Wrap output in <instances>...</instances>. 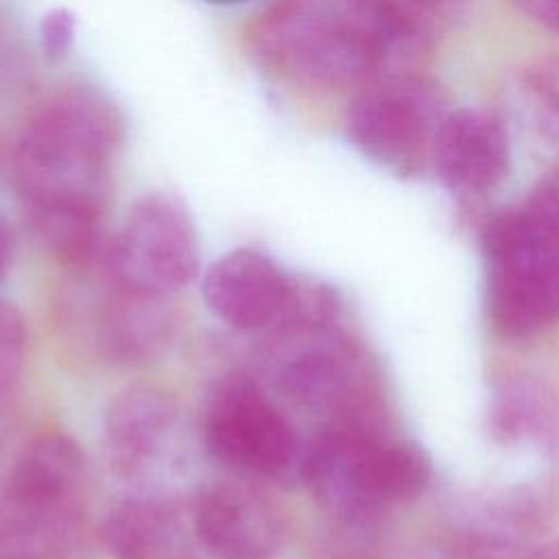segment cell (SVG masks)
<instances>
[{"label":"cell","mask_w":559,"mask_h":559,"mask_svg":"<svg viewBox=\"0 0 559 559\" xmlns=\"http://www.w3.org/2000/svg\"><path fill=\"white\" fill-rule=\"evenodd\" d=\"M485 306L511 338L559 321V238L526 207L493 216L483 229Z\"/></svg>","instance_id":"277c9868"},{"label":"cell","mask_w":559,"mask_h":559,"mask_svg":"<svg viewBox=\"0 0 559 559\" xmlns=\"http://www.w3.org/2000/svg\"><path fill=\"white\" fill-rule=\"evenodd\" d=\"M531 559H559V539H552L546 546H542L539 550H535V555Z\"/></svg>","instance_id":"7402d4cb"},{"label":"cell","mask_w":559,"mask_h":559,"mask_svg":"<svg viewBox=\"0 0 559 559\" xmlns=\"http://www.w3.org/2000/svg\"><path fill=\"white\" fill-rule=\"evenodd\" d=\"M491 432L498 441H535L552 445L559 439V404L535 384L504 389L491 408Z\"/></svg>","instance_id":"9a60e30c"},{"label":"cell","mask_w":559,"mask_h":559,"mask_svg":"<svg viewBox=\"0 0 559 559\" xmlns=\"http://www.w3.org/2000/svg\"><path fill=\"white\" fill-rule=\"evenodd\" d=\"M173 336L166 297L135 293L111 280L96 317V343L105 358L140 365L159 356Z\"/></svg>","instance_id":"4fadbf2b"},{"label":"cell","mask_w":559,"mask_h":559,"mask_svg":"<svg viewBox=\"0 0 559 559\" xmlns=\"http://www.w3.org/2000/svg\"><path fill=\"white\" fill-rule=\"evenodd\" d=\"M308 286L266 253L234 249L207 266L201 293L210 312L229 328L271 334L299 317Z\"/></svg>","instance_id":"9c48e42d"},{"label":"cell","mask_w":559,"mask_h":559,"mask_svg":"<svg viewBox=\"0 0 559 559\" xmlns=\"http://www.w3.org/2000/svg\"><path fill=\"white\" fill-rule=\"evenodd\" d=\"M411 31L391 0H275L253 24L251 48L277 76L341 90L367 83Z\"/></svg>","instance_id":"7a4b0ae2"},{"label":"cell","mask_w":559,"mask_h":559,"mask_svg":"<svg viewBox=\"0 0 559 559\" xmlns=\"http://www.w3.org/2000/svg\"><path fill=\"white\" fill-rule=\"evenodd\" d=\"M188 524L205 559H275L282 522L271 502L240 480H210L192 491Z\"/></svg>","instance_id":"30bf717a"},{"label":"cell","mask_w":559,"mask_h":559,"mask_svg":"<svg viewBox=\"0 0 559 559\" xmlns=\"http://www.w3.org/2000/svg\"><path fill=\"white\" fill-rule=\"evenodd\" d=\"M369 489L380 507L400 504L419 498L432 476L430 459L426 452L406 441H382L373 439L367 456Z\"/></svg>","instance_id":"5bb4252c"},{"label":"cell","mask_w":559,"mask_h":559,"mask_svg":"<svg viewBox=\"0 0 559 559\" xmlns=\"http://www.w3.org/2000/svg\"><path fill=\"white\" fill-rule=\"evenodd\" d=\"M199 260L194 221L183 201L170 192L140 197L105 249L114 282L166 299L197 277Z\"/></svg>","instance_id":"52a82bcc"},{"label":"cell","mask_w":559,"mask_h":559,"mask_svg":"<svg viewBox=\"0 0 559 559\" xmlns=\"http://www.w3.org/2000/svg\"><path fill=\"white\" fill-rule=\"evenodd\" d=\"M103 448L109 472L127 493L173 498L190 454L179 404L157 386L122 389L105 408Z\"/></svg>","instance_id":"8992f818"},{"label":"cell","mask_w":559,"mask_h":559,"mask_svg":"<svg viewBox=\"0 0 559 559\" xmlns=\"http://www.w3.org/2000/svg\"><path fill=\"white\" fill-rule=\"evenodd\" d=\"M443 118L430 87L417 81H386L354 98L345 127L360 155L402 175L432 159Z\"/></svg>","instance_id":"ba28073f"},{"label":"cell","mask_w":559,"mask_h":559,"mask_svg":"<svg viewBox=\"0 0 559 559\" xmlns=\"http://www.w3.org/2000/svg\"><path fill=\"white\" fill-rule=\"evenodd\" d=\"M122 142L120 109L87 85L57 90L24 124L15 188L33 229L66 264L87 266L103 253L111 166Z\"/></svg>","instance_id":"6da1fadb"},{"label":"cell","mask_w":559,"mask_h":559,"mask_svg":"<svg viewBox=\"0 0 559 559\" xmlns=\"http://www.w3.org/2000/svg\"><path fill=\"white\" fill-rule=\"evenodd\" d=\"M0 559H11L9 544H7V537H4V531H2V522H0Z\"/></svg>","instance_id":"603a6c76"},{"label":"cell","mask_w":559,"mask_h":559,"mask_svg":"<svg viewBox=\"0 0 559 559\" xmlns=\"http://www.w3.org/2000/svg\"><path fill=\"white\" fill-rule=\"evenodd\" d=\"M212 4H238V2H245V0H207Z\"/></svg>","instance_id":"cb8c5ba5"},{"label":"cell","mask_w":559,"mask_h":559,"mask_svg":"<svg viewBox=\"0 0 559 559\" xmlns=\"http://www.w3.org/2000/svg\"><path fill=\"white\" fill-rule=\"evenodd\" d=\"M26 354V325L20 310L0 299V397L17 380Z\"/></svg>","instance_id":"2e32d148"},{"label":"cell","mask_w":559,"mask_h":559,"mask_svg":"<svg viewBox=\"0 0 559 559\" xmlns=\"http://www.w3.org/2000/svg\"><path fill=\"white\" fill-rule=\"evenodd\" d=\"M539 24L559 31V0H513Z\"/></svg>","instance_id":"ffe728a7"},{"label":"cell","mask_w":559,"mask_h":559,"mask_svg":"<svg viewBox=\"0 0 559 559\" xmlns=\"http://www.w3.org/2000/svg\"><path fill=\"white\" fill-rule=\"evenodd\" d=\"M526 92L548 124L559 131V61H542L526 74Z\"/></svg>","instance_id":"e0dca14e"},{"label":"cell","mask_w":559,"mask_h":559,"mask_svg":"<svg viewBox=\"0 0 559 559\" xmlns=\"http://www.w3.org/2000/svg\"><path fill=\"white\" fill-rule=\"evenodd\" d=\"M87 461L63 432L35 437L0 487V522L13 559H61L85 518Z\"/></svg>","instance_id":"3957f363"},{"label":"cell","mask_w":559,"mask_h":559,"mask_svg":"<svg viewBox=\"0 0 559 559\" xmlns=\"http://www.w3.org/2000/svg\"><path fill=\"white\" fill-rule=\"evenodd\" d=\"M9 262H11V238H9L7 225L0 218V282L9 271Z\"/></svg>","instance_id":"44dd1931"},{"label":"cell","mask_w":559,"mask_h":559,"mask_svg":"<svg viewBox=\"0 0 559 559\" xmlns=\"http://www.w3.org/2000/svg\"><path fill=\"white\" fill-rule=\"evenodd\" d=\"M100 537L114 559H197L190 524L168 496L127 493L107 511Z\"/></svg>","instance_id":"7c38bea8"},{"label":"cell","mask_w":559,"mask_h":559,"mask_svg":"<svg viewBox=\"0 0 559 559\" xmlns=\"http://www.w3.org/2000/svg\"><path fill=\"white\" fill-rule=\"evenodd\" d=\"M526 210L559 238V168L537 183Z\"/></svg>","instance_id":"d6986e66"},{"label":"cell","mask_w":559,"mask_h":559,"mask_svg":"<svg viewBox=\"0 0 559 559\" xmlns=\"http://www.w3.org/2000/svg\"><path fill=\"white\" fill-rule=\"evenodd\" d=\"M76 33V17L70 9H52L41 17L39 24V44L48 59L57 61L66 57L74 41Z\"/></svg>","instance_id":"ac0fdd59"},{"label":"cell","mask_w":559,"mask_h":559,"mask_svg":"<svg viewBox=\"0 0 559 559\" xmlns=\"http://www.w3.org/2000/svg\"><path fill=\"white\" fill-rule=\"evenodd\" d=\"M509 135L502 122L480 109H459L443 118L432 164L439 177L461 192L493 190L509 173Z\"/></svg>","instance_id":"8fae6325"},{"label":"cell","mask_w":559,"mask_h":559,"mask_svg":"<svg viewBox=\"0 0 559 559\" xmlns=\"http://www.w3.org/2000/svg\"><path fill=\"white\" fill-rule=\"evenodd\" d=\"M201 441L229 469L275 485L304 483L308 443L251 376H225L205 395Z\"/></svg>","instance_id":"5b68a950"}]
</instances>
